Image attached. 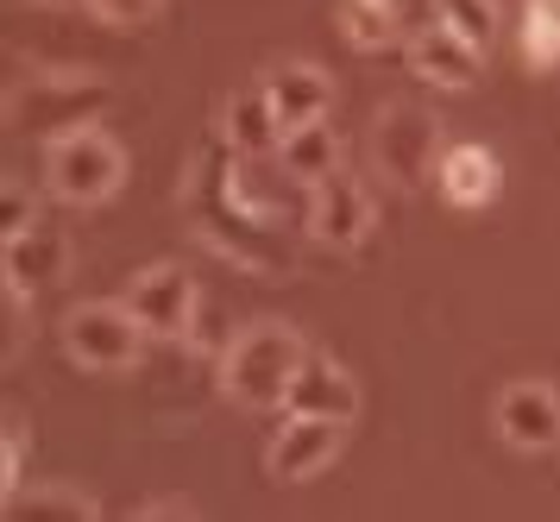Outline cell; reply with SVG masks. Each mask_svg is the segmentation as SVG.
Masks as SVG:
<instances>
[{"label":"cell","instance_id":"6da1fadb","mask_svg":"<svg viewBox=\"0 0 560 522\" xmlns=\"http://www.w3.org/2000/svg\"><path fill=\"white\" fill-rule=\"evenodd\" d=\"M308 352L315 347L296 327L253 322V327H240L228 340V352H221V384H228V397L240 409H283V397H290V384H296Z\"/></svg>","mask_w":560,"mask_h":522},{"label":"cell","instance_id":"7a4b0ae2","mask_svg":"<svg viewBox=\"0 0 560 522\" xmlns=\"http://www.w3.org/2000/svg\"><path fill=\"white\" fill-rule=\"evenodd\" d=\"M120 183H127V151H120V139L102 132L95 120L57 132L51 146H45V189H51L57 201H70V208H95V201H107Z\"/></svg>","mask_w":560,"mask_h":522},{"label":"cell","instance_id":"3957f363","mask_svg":"<svg viewBox=\"0 0 560 522\" xmlns=\"http://www.w3.org/2000/svg\"><path fill=\"white\" fill-rule=\"evenodd\" d=\"M145 340H152V327L127 309V297L120 302H77L63 315V352L77 359L82 372H132L145 359Z\"/></svg>","mask_w":560,"mask_h":522},{"label":"cell","instance_id":"277c9868","mask_svg":"<svg viewBox=\"0 0 560 522\" xmlns=\"http://www.w3.org/2000/svg\"><path fill=\"white\" fill-rule=\"evenodd\" d=\"M441 126H434L429 107H384L378 120H372V164H378L384 183H397V189H422L434 183V164H441Z\"/></svg>","mask_w":560,"mask_h":522},{"label":"cell","instance_id":"5b68a950","mask_svg":"<svg viewBox=\"0 0 560 522\" xmlns=\"http://www.w3.org/2000/svg\"><path fill=\"white\" fill-rule=\"evenodd\" d=\"M347 448V422H334V416H283V428L271 434V448H265V473L278 478V485H303V478L328 473L334 460Z\"/></svg>","mask_w":560,"mask_h":522},{"label":"cell","instance_id":"8992f818","mask_svg":"<svg viewBox=\"0 0 560 522\" xmlns=\"http://www.w3.org/2000/svg\"><path fill=\"white\" fill-rule=\"evenodd\" d=\"M378 221V201L365 189V176H353L347 164L328 171L322 183H308V233L322 246H359Z\"/></svg>","mask_w":560,"mask_h":522},{"label":"cell","instance_id":"52a82bcc","mask_svg":"<svg viewBox=\"0 0 560 522\" xmlns=\"http://www.w3.org/2000/svg\"><path fill=\"white\" fill-rule=\"evenodd\" d=\"M127 309L152 327V334L177 340V334H189L196 315H202V290H196V277L183 271V265H145V271H132V283H127Z\"/></svg>","mask_w":560,"mask_h":522},{"label":"cell","instance_id":"ba28073f","mask_svg":"<svg viewBox=\"0 0 560 522\" xmlns=\"http://www.w3.org/2000/svg\"><path fill=\"white\" fill-rule=\"evenodd\" d=\"M70 258H77L70 233L38 214L32 227L0 240V283H13V290H51V283L70 277Z\"/></svg>","mask_w":560,"mask_h":522},{"label":"cell","instance_id":"9c48e42d","mask_svg":"<svg viewBox=\"0 0 560 522\" xmlns=\"http://www.w3.org/2000/svg\"><path fill=\"white\" fill-rule=\"evenodd\" d=\"M404 57H409V70L422 76V82H434V89H472L485 70V45H472L447 20H429L422 32H409Z\"/></svg>","mask_w":560,"mask_h":522},{"label":"cell","instance_id":"30bf717a","mask_svg":"<svg viewBox=\"0 0 560 522\" xmlns=\"http://www.w3.org/2000/svg\"><path fill=\"white\" fill-rule=\"evenodd\" d=\"M498 434L516 453L560 448V391L541 384V378H516L504 397H498Z\"/></svg>","mask_w":560,"mask_h":522},{"label":"cell","instance_id":"8fae6325","mask_svg":"<svg viewBox=\"0 0 560 522\" xmlns=\"http://www.w3.org/2000/svg\"><path fill=\"white\" fill-rule=\"evenodd\" d=\"M265 95H271V107H278L283 132H290V126L328 120V107H334V82H328V70H322V63L283 57V63H271V70H265Z\"/></svg>","mask_w":560,"mask_h":522},{"label":"cell","instance_id":"7c38bea8","mask_svg":"<svg viewBox=\"0 0 560 522\" xmlns=\"http://www.w3.org/2000/svg\"><path fill=\"white\" fill-rule=\"evenodd\" d=\"M283 409H296V416H334V422H353L359 416V384L347 366H334L328 352H308L296 384H290V397Z\"/></svg>","mask_w":560,"mask_h":522},{"label":"cell","instance_id":"4fadbf2b","mask_svg":"<svg viewBox=\"0 0 560 522\" xmlns=\"http://www.w3.org/2000/svg\"><path fill=\"white\" fill-rule=\"evenodd\" d=\"M434 189L447 208H485V201H498L504 189V164L491 158L485 146H447L441 151V164H434Z\"/></svg>","mask_w":560,"mask_h":522},{"label":"cell","instance_id":"5bb4252c","mask_svg":"<svg viewBox=\"0 0 560 522\" xmlns=\"http://www.w3.org/2000/svg\"><path fill=\"white\" fill-rule=\"evenodd\" d=\"M221 139H228V151H240V158H278L283 120H278V107H271V95H265V82H258V89H240V95L228 101Z\"/></svg>","mask_w":560,"mask_h":522},{"label":"cell","instance_id":"9a60e30c","mask_svg":"<svg viewBox=\"0 0 560 522\" xmlns=\"http://www.w3.org/2000/svg\"><path fill=\"white\" fill-rule=\"evenodd\" d=\"M278 164L290 171V183H322L328 171H340V139H334L328 120H308L290 126L278 146Z\"/></svg>","mask_w":560,"mask_h":522},{"label":"cell","instance_id":"2e32d148","mask_svg":"<svg viewBox=\"0 0 560 522\" xmlns=\"http://www.w3.org/2000/svg\"><path fill=\"white\" fill-rule=\"evenodd\" d=\"M516 45H523V63L529 70H555L560 63V0H523Z\"/></svg>","mask_w":560,"mask_h":522},{"label":"cell","instance_id":"e0dca14e","mask_svg":"<svg viewBox=\"0 0 560 522\" xmlns=\"http://www.w3.org/2000/svg\"><path fill=\"white\" fill-rule=\"evenodd\" d=\"M7 517H70V522H95L102 517V503L89 498V491H77V485H38V491H13L7 498Z\"/></svg>","mask_w":560,"mask_h":522},{"label":"cell","instance_id":"ac0fdd59","mask_svg":"<svg viewBox=\"0 0 560 522\" xmlns=\"http://www.w3.org/2000/svg\"><path fill=\"white\" fill-rule=\"evenodd\" d=\"M397 13H404V0H340V32L359 50H384L397 38Z\"/></svg>","mask_w":560,"mask_h":522},{"label":"cell","instance_id":"d6986e66","mask_svg":"<svg viewBox=\"0 0 560 522\" xmlns=\"http://www.w3.org/2000/svg\"><path fill=\"white\" fill-rule=\"evenodd\" d=\"M434 20H447L485 50L498 45V0H434Z\"/></svg>","mask_w":560,"mask_h":522},{"label":"cell","instance_id":"ffe728a7","mask_svg":"<svg viewBox=\"0 0 560 522\" xmlns=\"http://www.w3.org/2000/svg\"><path fill=\"white\" fill-rule=\"evenodd\" d=\"M20 473H26V422L7 416V434H0V498L20 491Z\"/></svg>","mask_w":560,"mask_h":522},{"label":"cell","instance_id":"44dd1931","mask_svg":"<svg viewBox=\"0 0 560 522\" xmlns=\"http://www.w3.org/2000/svg\"><path fill=\"white\" fill-rule=\"evenodd\" d=\"M38 214H45V208L32 201V189L7 176V183H0V240H7V233H20V227H32Z\"/></svg>","mask_w":560,"mask_h":522},{"label":"cell","instance_id":"7402d4cb","mask_svg":"<svg viewBox=\"0 0 560 522\" xmlns=\"http://www.w3.org/2000/svg\"><path fill=\"white\" fill-rule=\"evenodd\" d=\"M158 7H164V0H89V13L107 20V25H145Z\"/></svg>","mask_w":560,"mask_h":522},{"label":"cell","instance_id":"603a6c76","mask_svg":"<svg viewBox=\"0 0 560 522\" xmlns=\"http://www.w3.org/2000/svg\"><path fill=\"white\" fill-rule=\"evenodd\" d=\"M132 517H139V522H189V517H196V503H183V498H152V503H139Z\"/></svg>","mask_w":560,"mask_h":522}]
</instances>
